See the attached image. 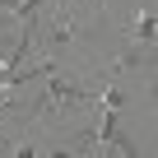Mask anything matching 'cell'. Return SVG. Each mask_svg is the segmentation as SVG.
Masks as SVG:
<instances>
[{
    "mask_svg": "<svg viewBox=\"0 0 158 158\" xmlns=\"http://www.w3.org/2000/svg\"><path fill=\"white\" fill-rule=\"evenodd\" d=\"M42 84H47V89H42V98H37V116H42V121H51L56 112H70L74 102H93V98H89V89H74L70 79H60L51 60H47V70H42Z\"/></svg>",
    "mask_w": 158,
    "mask_h": 158,
    "instance_id": "cell-1",
    "label": "cell"
}]
</instances>
